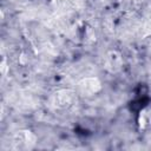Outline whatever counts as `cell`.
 I'll use <instances>...</instances> for the list:
<instances>
[{
	"label": "cell",
	"mask_w": 151,
	"mask_h": 151,
	"mask_svg": "<svg viewBox=\"0 0 151 151\" xmlns=\"http://www.w3.org/2000/svg\"><path fill=\"white\" fill-rule=\"evenodd\" d=\"M81 87L85 91H90V92H97L100 88V83L98 81V79L96 78H87L83 81Z\"/></svg>",
	"instance_id": "6da1fadb"
},
{
	"label": "cell",
	"mask_w": 151,
	"mask_h": 151,
	"mask_svg": "<svg viewBox=\"0 0 151 151\" xmlns=\"http://www.w3.org/2000/svg\"><path fill=\"white\" fill-rule=\"evenodd\" d=\"M139 126L142 129L146 127L150 123H151V111L150 110H143L139 114V119H138Z\"/></svg>",
	"instance_id": "7a4b0ae2"
}]
</instances>
